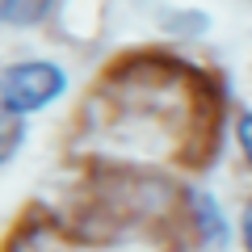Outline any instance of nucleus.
Here are the masks:
<instances>
[{"mask_svg":"<svg viewBox=\"0 0 252 252\" xmlns=\"http://www.w3.org/2000/svg\"><path fill=\"white\" fill-rule=\"evenodd\" d=\"M63 89V72L55 63H13L4 72V109L9 114H30L55 101Z\"/></svg>","mask_w":252,"mask_h":252,"instance_id":"1","label":"nucleus"},{"mask_svg":"<svg viewBox=\"0 0 252 252\" xmlns=\"http://www.w3.org/2000/svg\"><path fill=\"white\" fill-rule=\"evenodd\" d=\"M240 147H244V156L252 160V114H240Z\"/></svg>","mask_w":252,"mask_h":252,"instance_id":"4","label":"nucleus"},{"mask_svg":"<svg viewBox=\"0 0 252 252\" xmlns=\"http://www.w3.org/2000/svg\"><path fill=\"white\" fill-rule=\"evenodd\" d=\"M244 244H248V252H252V202H248V210H244Z\"/></svg>","mask_w":252,"mask_h":252,"instance_id":"5","label":"nucleus"},{"mask_svg":"<svg viewBox=\"0 0 252 252\" xmlns=\"http://www.w3.org/2000/svg\"><path fill=\"white\" fill-rule=\"evenodd\" d=\"M198 219H202V231H210V240H223V219H219V210H215V202L210 198H198Z\"/></svg>","mask_w":252,"mask_h":252,"instance_id":"3","label":"nucleus"},{"mask_svg":"<svg viewBox=\"0 0 252 252\" xmlns=\"http://www.w3.org/2000/svg\"><path fill=\"white\" fill-rule=\"evenodd\" d=\"M46 4H51V0H4V17H9L13 26H26V21L42 17Z\"/></svg>","mask_w":252,"mask_h":252,"instance_id":"2","label":"nucleus"}]
</instances>
